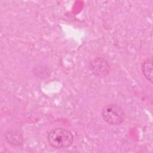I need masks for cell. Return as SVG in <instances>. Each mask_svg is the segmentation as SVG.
Segmentation results:
<instances>
[{"label": "cell", "mask_w": 153, "mask_h": 153, "mask_svg": "<svg viewBox=\"0 0 153 153\" xmlns=\"http://www.w3.org/2000/svg\"><path fill=\"white\" fill-rule=\"evenodd\" d=\"M6 141L11 145L19 146L22 145L23 137L22 134L16 130H8L5 133Z\"/></svg>", "instance_id": "277c9868"}, {"label": "cell", "mask_w": 153, "mask_h": 153, "mask_svg": "<svg viewBox=\"0 0 153 153\" xmlns=\"http://www.w3.org/2000/svg\"><path fill=\"white\" fill-rule=\"evenodd\" d=\"M47 140L51 146L56 149H62L71 146L74 141V136L68 130L57 128L50 131Z\"/></svg>", "instance_id": "6da1fadb"}, {"label": "cell", "mask_w": 153, "mask_h": 153, "mask_svg": "<svg viewBox=\"0 0 153 153\" xmlns=\"http://www.w3.org/2000/svg\"><path fill=\"white\" fill-rule=\"evenodd\" d=\"M102 116L105 122L111 125L121 124L125 120V112L123 109L117 103H109L102 110Z\"/></svg>", "instance_id": "7a4b0ae2"}, {"label": "cell", "mask_w": 153, "mask_h": 153, "mask_svg": "<svg viewBox=\"0 0 153 153\" xmlns=\"http://www.w3.org/2000/svg\"><path fill=\"white\" fill-rule=\"evenodd\" d=\"M90 68L91 72L98 77H104L106 76L110 71V67L106 60L101 57H94L90 63Z\"/></svg>", "instance_id": "3957f363"}, {"label": "cell", "mask_w": 153, "mask_h": 153, "mask_svg": "<svg viewBox=\"0 0 153 153\" xmlns=\"http://www.w3.org/2000/svg\"><path fill=\"white\" fill-rule=\"evenodd\" d=\"M142 71L146 79L152 82V59L151 57L145 59L142 65Z\"/></svg>", "instance_id": "5b68a950"}]
</instances>
